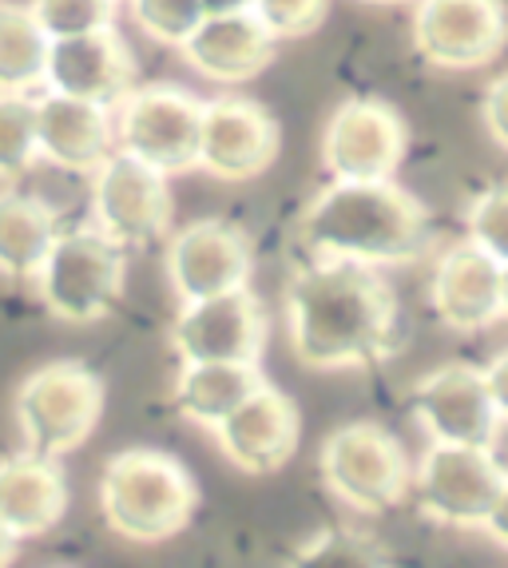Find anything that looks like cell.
Instances as JSON below:
<instances>
[{"label":"cell","instance_id":"1","mask_svg":"<svg viewBox=\"0 0 508 568\" xmlns=\"http://www.w3.org/2000/svg\"><path fill=\"white\" fill-rule=\"evenodd\" d=\"M286 331L306 369H369L394 358L405 318L377 266L314 258L286 283Z\"/></svg>","mask_w":508,"mask_h":568},{"label":"cell","instance_id":"2","mask_svg":"<svg viewBox=\"0 0 508 568\" xmlns=\"http://www.w3.org/2000/svg\"><path fill=\"white\" fill-rule=\"evenodd\" d=\"M298 239L314 258L405 266L417 263L434 246V227H429V211L394 180H329L311 200V207L302 211Z\"/></svg>","mask_w":508,"mask_h":568},{"label":"cell","instance_id":"3","mask_svg":"<svg viewBox=\"0 0 508 568\" xmlns=\"http://www.w3.org/2000/svg\"><path fill=\"white\" fill-rule=\"evenodd\" d=\"M100 509L115 537L132 545H163L191 525L199 485L187 465L163 449H120L100 477Z\"/></svg>","mask_w":508,"mask_h":568},{"label":"cell","instance_id":"4","mask_svg":"<svg viewBox=\"0 0 508 568\" xmlns=\"http://www.w3.org/2000/svg\"><path fill=\"white\" fill-rule=\"evenodd\" d=\"M104 417V378L84 362H48L17 389V426L24 449L37 457H64L92 437Z\"/></svg>","mask_w":508,"mask_h":568},{"label":"cell","instance_id":"5","mask_svg":"<svg viewBox=\"0 0 508 568\" xmlns=\"http://www.w3.org/2000/svg\"><path fill=\"white\" fill-rule=\"evenodd\" d=\"M32 283L52 318L72 326L100 323L120 303L128 283V258H123V246L112 243L100 227L60 231Z\"/></svg>","mask_w":508,"mask_h":568},{"label":"cell","instance_id":"6","mask_svg":"<svg viewBox=\"0 0 508 568\" xmlns=\"http://www.w3.org/2000/svg\"><path fill=\"white\" fill-rule=\"evenodd\" d=\"M318 474L342 505L369 517L397 509L414 489V469L402 442L377 422H349L334 429L322 442Z\"/></svg>","mask_w":508,"mask_h":568},{"label":"cell","instance_id":"7","mask_svg":"<svg viewBox=\"0 0 508 568\" xmlns=\"http://www.w3.org/2000/svg\"><path fill=\"white\" fill-rule=\"evenodd\" d=\"M203 100L180 84L132 88L115 104V148L151 163L163 175H183L199 163Z\"/></svg>","mask_w":508,"mask_h":568},{"label":"cell","instance_id":"8","mask_svg":"<svg viewBox=\"0 0 508 568\" xmlns=\"http://www.w3.org/2000/svg\"><path fill=\"white\" fill-rule=\"evenodd\" d=\"M508 485V469L480 446H437L421 454L414 469L417 505L429 521L453 529H485Z\"/></svg>","mask_w":508,"mask_h":568},{"label":"cell","instance_id":"9","mask_svg":"<svg viewBox=\"0 0 508 568\" xmlns=\"http://www.w3.org/2000/svg\"><path fill=\"white\" fill-rule=\"evenodd\" d=\"M409 148L405 120L386 100H342L322 132V168L342 183L394 180Z\"/></svg>","mask_w":508,"mask_h":568},{"label":"cell","instance_id":"10","mask_svg":"<svg viewBox=\"0 0 508 568\" xmlns=\"http://www.w3.org/2000/svg\"><path fill=\"white\" fill-rule=\"evenodd\" d=\"M414 44L441 72L489 68L508 48V0H417Z\"/></svg>","mask_w":508,"mask_h":568},{"label":"cell","instance_id":"11","mask_svg":"<svg viewBox=\"0 0 508 568\" xmlns=\"http://www.w3.org/2000/svg\"><path fill=\"white\" fill-rule=\"evenodd\" d=\"M171 175L155 171L151 163L115 152L104 168L92 175V215L95 227L112 243L151 246L171 227Z\"/></svg>","mask_w":508,"mask_h":568},{"label":"cell","instance_id":"12","mask_svg":"<svg viewBox=\"0 0 508 568\" xmlns=\"http://www.w3.org/2000/svg\"><path fill=\"white\" fill-rule=\"evenodd\" d=\"M254 251L243 227L226 219H195L167 243V283L183 303L251 286Z\"/></svg>","mask_w":508,"mask_h":568},{"label":"cell","instance_id":"13","mask_svg":"<svg viewBox=\"0 0 508 568\" xmlns=\"http://www.w3.org/2000/svg\"><path fill=\"white\" fill-rule=\"evenodd\" d=\"M278 148H283L278 120L258 100L219 95L203 104L195 168H203L207 175L226 183H246L278 160Z\"/></svg>","mask_w":508,"mask_h":568},{"label":"cell","instance_id":"14","mask_svg":"<svg viewBox=\"0 0 508 568\" xmlns=\"http://www.w3.org/2000/svg\"><path fill=\"white\" fill-rule=\"evenodd\" d=\"M414 417L437 446H480L492 449L500 434V414L489 398L485 374L469 362H449L425 374L414 386Z\"/></svg>","mask_w":508,"mask_h":568},{"label":"cell","instance_id":"15","mask_svg":"<svg viewBox=\"0 0 508 568\" xmlns=\"http://www.w3.org/2000/svg\"><path fill=\"white\" fill-rule=\"evenodd\" d=\"M266 314L251 286L183 303L171 326V346L183 362H258Z\"/></svg>","mask_w":508,"mask_h":568},{"label":"cell","instance_id":"16","mask_svg":"<svg viewBox=\"0 0 508 568\" xmlns=\"http://www.w3.org/2000/svg\"><path fill=\"white\" fill-rule=\"evenodd\" d=\"M215 442L223 457L235 465L238 474L266 477L278 474L302 442V414L291 394L278 386H258L235 414H226L215 429Z\"/></svg>","mask_w":508,"mask_h":568},{"label":"cell","instance_id":"17","mask_svg":"<svg viewBox=\"0 0 508 568\" xmlns=\"http://www.w3.org/2000/svg\"><path fill=\"white\" fill-rule=\"evenodd\" d=\"M44 88L48 92L115 108L123 95L135 88L132 48L123 44L115 24L95 29V32H80V37L52 40V48H48Z\"/></svg>","mask_w":508,"mask_h":568},{"label":"cell","instance_id":"18","mask_svg":"<svg viewBox=\"0 0 508 568\" xmlns=\"http://www.w3.org/2000/svg\"><path fill=\"white\" fill-rule=\"evenodd\" d=\"M115 148V115L112 108L75 100V95L48 92L37 100V155L52 168L72 175H95Z\"/></svg>","mask_w":508,"mask_h":568},{"label":"cell","instance_id":"19","mask_svg":"<svg viewBox=\"0 0 508 568\" xmlns=\"http://www.w3.org/2000/svg\"><path fill=\"white\" fill-rule=\"evenodd\" d=\"M429 303L449 331H485L500 318V263L485 255L480 246H473L469 239L453 243L434 266Z\"/></svg>","mask_w":508,"mask_h":568},{"label":"cell","instance_id":"20","mask_svg":"<svg viewBox=\"0 0 508 568\" xmlns=\"http://www.w3.org/2000/svg\"><path fill=\"white\" fill-rule=\"evenodd\" d=\"M274 44L278 40L254 20V12H235V17H203L180 52L211 84H246L271 68Z\"/></svg>","mask_w":508,"mask_h":568},{"label":"cell","instance_id":"21","mask_svg":"<svg viewBox=\"0 0 508 568\" xmlns=\"http://www.w3.org/2000/svg\"><path fill=\"white\" fill-rule=\"evenodd\" d=\"M68 513V481L57 457L17 454L0 462V525L17 540L44 537Z\"/></svg>","mask_w":508,"mask_h":568},{"label":"cell","instance_id":"22","mask_svg":"<svg viewBox=\"0 0 508 568\" xmlns=\"http://www.w3.org/2000/svg\"><path fill=\"white\" fill-rule=\"evenodd\" d=\"M258 386H266L258 362H183L175 378V409L195 426L215 429Z\"/></svg>","mask_w":508,"mask_h":568},{"label":"cell","instance_id":"23","mask_svg":"<svg viewBox=\"0 0 508 568\" xmlns=\"http://www.w3.org/2000/svg\"><path fill=\"white\" fill-rule=\"evenodd\" d=\"M57 215L24 191H0V275L32 283L57 243Z\"/></svg>","mask_w":508,"mask_h":568},{"label":"cell","instance_id":"24","mask_svg":"<svg viewBox=\"0 0 508 568\" xmlns=\"http://www.w3.org/2000/svg\"><path fill=\"white\" fill-rule=\"evenodd\" d=\"M52 40L37 24L29 4L0 0V95H29L44 84Z\"/></svg>","mask_w":508,"mask_h":568},{"label":"cell","instance_id":"25","mask_svg":"<svg viewBox=\"0 0 508 568\" xmlns=\"http://www.w3.org/2000/svg\"><path fill=\"white\" fill-rule=\"evenodd\" d=\"M37 160V100L0 95V183L20 180Z\"/></svg>","mask_w":508,"mask_h":568},{"label":"cell","instance_id":"26","mask_svg":"<svg viewBox=\"0 0 508 568\" xmlns=\"http://www.w3.org/2000/svg\"><path fill=\"white\" fill-rule=\"evenodd\" d=\"M291 568H389L374 540L346 529H326L291 557Z\"/></svg>","mask_w":508,"mask_h":568},{"label":"cell","instance_id":"27","mask_svg":"<svg viewBox=\"0 0 508 568\" xmlns=\"http://www.w3.org/2000/svg\"><path fill=\"white\" fill-rule=\"evenodd\" d=\"M115 4L120 0H32L29 9L48 40H64L115 24Z\"/></svg>","mask_w":508,"mask_h":568},{"label":"cell","instance_id":"28","mask_svg":"<svg viewBox=\"0 0 508 568\" xmlns=\"http://www.w3.org/2000/svg\"><path fill=\"white\" fill-rule=\"evenodd\" d=\"M128 9L143 37L167 48H183V40L203 24L199 0H128Z\"/></svg>","mask_w":508,"mask_h":568},{"label":"cell","instance_id":"29","mask_svg":"<svg viewBox=\"0 0 508 568\" xmlns=\"http://www.w3.org/2000/svg\"><path fill=\"white\" fill-rule=\"evenodd\" d=\"M251 12L274 40H302L326 24L329 0H254Z\"/></svg>","mask_w":508,"mask_h":568},{"label":"cell","instance_id":"30","mask_svg":"<svg viewBox=\"0 0 508 568\" xmlns=\"http://www.w3.org/2000/svg\"><path fill=\"white\" fill-rule=\"evenodd\" d=\"M465 227H469L473 246H480L497 263H508V183L480 191L465 215Z\"/></svg>","mask_w":508,"mask_h":568},{"label":"cell","instance_id":"31","mask_svg":"<svg viewBox=\"0 0 508 568\" xmlns=\"http://www.w3.org/2000/svg\"><path fill=\"white\" fill-rule=\"evenodd\" d=\"M480 120H485V132L497 143L500 152H508V72L492 77V84L485 88V100H480Z\"/></svg>","mask_w":508,"mask_h":568},{"label":"cell","instance_id":"32","mask_svg":"<svg viewBox=\"0 0 508 568\" xmlns=\"http://www.w3.org/2000/svg\"><path fill=\"white\" fill-rule=\"evenodd\" d=\"M480 374H485V386H489V398H492V406H497L500 422H508V351L497 354Z\"/></svg>","mask_w":508,"mask_h":568},{"label":"cell","instance_id":"33","mask_svg":"<svg viewBox=\"0 0 508 568\" xmlns=\"http://www.w3.org/2000/svg\"><path fill=\"white\" fill-rule=\"evenodd\" d=\"M485 532H489L497 545H505V549H508V485H505V493H500V501H497V509H492V517L485 521Z\"/></svg>","mask_w":508,"mask_h":568},{"label":"cell","instance_id":"34","mask_svg":"<svg viewBox=\"0 0 508 568\" xmlns=\"http://www.w3.org/2000/svg\"><path fill=\"white\" fill-rule=\"evenodd\" d=\"M203 17H235V12H251L254 0H199Z\"/></svg>","mask_w":508,"mask_h":568},{"label":"cell","instance_id":"35","mask_svg":"<svg viewBox=\"0 0 508 568\" xmlns=\"http://www.w3.org/2000/svg\"><path fill=\"white\" fill-rule=\"evenodd\" d=\"M17 545L20 540L0 525V568H12V560H17Z\"/></svg>","mask_w":508,"mask_h":568},{"label":"cell","instance_id":"36","mask_svg":"<svg viewBox=\"0 0 508 568\" xmlns=\"http://www.w3.org/2000/svg\"><path fill=\"white\" fill-rule=\"evenodd\" d=\"M500 318H508V263H500Z\"/></svg>","mask_w":508,"mask_h":568},{"label":"cell","instance_id":"37","mask_svg":"<svg viewBox=\"0 0 508 568\" xmlns=\"http://www.w3.org/2000/svg\"><path fill=\"white\" fill-rule=\"evenodd\" d=\"M362 4H409V0H362Z\"/></svg>","mask_w":508,"mask_h":568}]
</instances>
